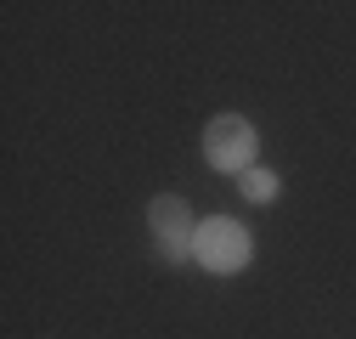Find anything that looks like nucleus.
<instances>
[{"instance_id": "3", "label": "nucleus", "mask_w": 356, "mask_h": 339, "mask_svg": "<svg viewBox=\"0 0 356 339\" xmlns=\"http://www.w3.org/2000/svg\"><path fill=\"white\" fill-rule=\"evenodd\" d=\"M153 232H159V249L170 254V261H181V254H193V238H198V221L193 209L181 198H153Z\"/></svg>"}, {"instance_id": "2", "label": "nucleus", "mask_w": 356, "mask_h": 339, "mask_svg": "<svg viewBox=\"0 0 356 339\" xmlns=\"http://www.w3.org/2000/svg\"><path fill=\"white\" fill-rule=\"evenodd\" d=\"M204 153L215 170H254V124L238 119V113H220L209 119V131H204Z\"/></svg>"}, {"instance_id": "4", "label": "nucleus", "mask_w": 356, "mask_h": 339, "mask_svg": "<svg viewBox=\"0 0 356 339\" xmlns=\"http://www.w3.org/2000/svg\"><path fill=\"white\" fill-rule=\"evenodd\" d=\"M243 198L272 204V198H277V176H272V170H243Z\"/></svg>"}, {"instance_id": "1", "label": "nucleus", "mask_w": 356, "mask_h": 339, "mask_svg": "<svg viewBox=\"0 0 356 339\" xmlns=\"http://www.w3.org/2000/svg\"><path fill=\"white\" fill-rule=\"evenodd\" d=\"M193 254H198V266L215 272V277H232L249 266V226L243 221H227V215H215V221H198V238H193Z\"/></svg>"}]
</instances>
